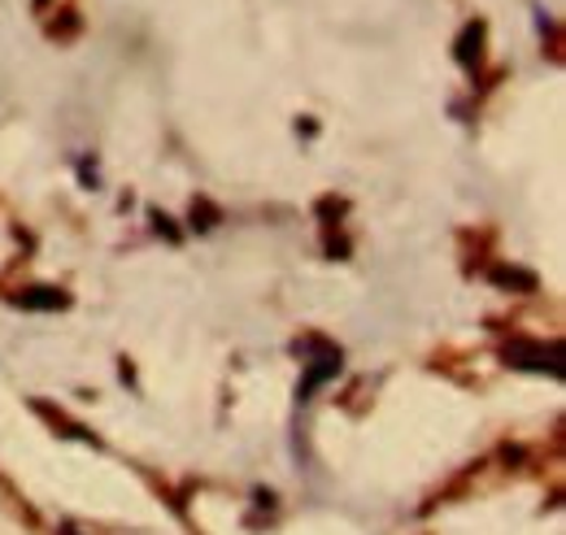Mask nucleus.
Masks as SVG:
<instances>
[{"mask_svg": "<svg viewBox=\"0 0 566 535\" xmlns=\"http://www.w3.org/2000/svg\"><path fill=\"white\" fill-rule=\"evenodd\" d=\"M505 361L518 366V370H549L554 379L563 375V353L558 344H541V339H514L505 348Z\"/></svg>", "mask_w": 566, "mask_h": 535, "instance_id": "nucleus-1", "label": "nucleus"}, {"mask_svg": "<svg viewBox=\"0 0 566 535\" xmlns=\"http://www.w3.org/2000/svg\"><path fill=\"white\" fill-rule=\"evenodd\" d=\"M336 370H340V353H327V357L310 361V370H305V379H301L296 397H301V401H310V392H314V388H323V384H327Z\"/></svg>", "mask_w": 566, "mask_h": 535, "instance_id": "nucleus-2", "label": "nucleus"}, {"mask_svg": "<svg viewBox=\"0 0 566 535\" xmlns=\"http://www.w3.org/2000/svg\"><path fill=\"white\" fill-rule=\"evenodd\" d=\"M480 57H484V22H467V31L458 35V62L471 70L480 66Z\"/></svg>", "mask_w": 566, "mask_h": 535, "instance_id": "nucleus-3", "label": "nucleus"}, {"mask_svg": "<svg viewBox=\"0 0 566 535\" xmlns=\"http://www.w3.org/2000/svg\"><path fill=\"white\" fill-rule=\"evenodd\" d=\"M13 305H22V310H66V292H57V287H27L22 296H13Z\"/></svg>", "mask_w": 566, "mask_h": 535, "instance_id": "nucleus-4", "label": "nucleus"}, {"mask_svg": "<svg viewBox=\"0 0 566 535\" xmlns=\"http://www.w3.org/2000/svg\"><path fill=\"white\" fill-rule=\"evenodd\" d=\"M493 283H496V287H523V292H532V287H536V274H527V270L496 266L493 270Z\"/></svg>", "mask_w": 566, "mask_h": 535, "instance_id": "nucleus-5", "label": "nucleus"}, {"mask_svg": "<svg viewBox=\"0 0 566 535\" xmlns=\"http://www.w3.org/2000/svg\"><path fill=\"white\" fill-rule=\"evenodd\" d=\"M213 218H218V213H213L210 204L201 201V204H192V227H201V231H210L213 227Z\"/></svg>", "mask_w": 566, "mask_h": 535, "instance_id": "nucleus-6", "label": "nucleus"}, {"mask_svg": "<svg viewBox=\"0 0 566 535\" xmlns=\"http://www.w3.org/2000/svg\"><path fill=\"white\" fill-rule=\"evenodd\" d=\"M74 31H78V13H66L62 22H53V27H49V35H53V40H57V35H74Z\"/></svg>", "mask_w": 566, "mask_h": 535, "instance_id": "nucleus-7", "label": "nucleus"}, {"mask_svg": "<svg viewBox=\"0 0 566 535\" xmlns=\"http://www.w3.org/2000/svg\"><path fill=\"white\" fill-rule=\"evenodd\" d=\"M35 9H49V0H35Z\"/></svg>", "mask_w": 566, "mask_h": 535, "instance_id": "nucleus-8", "label": "nucleus"}]
</instances>
